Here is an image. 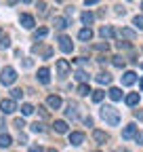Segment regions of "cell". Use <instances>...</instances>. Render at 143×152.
I'll use <instances>...</instances> for the list:
<instances>
[{
  "instance_id": "ba28073f",
  "label": "cell",
  "mask_w": 143,
  "mask_h": 152,
  "mask_svg": "<svg viewBox=\"0 0 143 152\" xmlns=\"http://www.w3.org/2000/svg\"><path fill=\"white\" fill-rule=\"evenodd\" d=\"M82 142H84V133H80V131L69 133V144H72V146H80Z\"/></svg>"
},
{
  "instance_id": "3957f363",
  "label": "cell",
  "mask_w": 143,
  "mask_h": 152,
  "mask_svg": "<svg viewBox=\"0 0 143 152\" xmlns=\"http://www.w3.org/2000/svg\"><path fill=\"white\" fill-rule=\"evenodd\" d=\"M59 49L63 53H72V51H74V42H72L69 36H59Z\"/></svg>"
},
{
  "instance_id": "ffe728a7",
  "label": "cell",
  "mask_w": 143,
  "mask_h": 152,
  "mask_svg": "<svg viewBox=\"0 0 143 152\" xmlns=\"http://www.w3.org/2000/svg\"><path fill=\"white\" fill-rule=\"evenodd\" d=\"M11 144H13V140L9 133H0V148H9Z\"/></svg>"
},
{
  "instance_id": "2e32d148",
  "label": "cell",
  "mask_w": 143,
  "mask_h": 152,
  "mask_svg": "<svg viewBox=\"0 0 143 152\" xmlns=\"http://www.w3.org/2000/svg\"><path fill=\"white\" fill-rule=\"evenodd\" d=\"M139 99H141V97H139V93H129L124 102H126V106H137V104H139Z\"/></svg>"
},
{
  "instance_id": "ee69618b",
  "label": "cell",
  "mask_w": 143,
  "mask_h": 152,
  "mask_svg": "<svg viewBox=\"0 0 143 152\" xmlns=\"http://www.w3.org/2000/svg\"><path fill=\"white\" fill-rule=\"evenodd\" d=\"M2 125H4V118H0V129H2Z\"/></svg>"
},
{
  "instance_id": "277c9868",
  "label": "cell",
  "mask_w": 143,
  "mask_h": 152,
  "mask_svg": "<svg viewBox=\"0 0 143 152\" xmlns=\"http://www.w3.org/2000/svg\"><path fill=\"white\" fill-rule=\"evenodd\" d=\"M0 110H2V114H13L17 110L15 99H2V102H0Z\"/></svg>"
},
{
  "instance_id": "b9f144b4",
  "label": "cell",
  "mask_w": 143,
  "mask_h": 152,
  "mask_svg": "<svg viewBox=\"0 0 143 152\" xmlns=\"http://www.w3.org/2000/svg\"><path fill=\"white\" fill-rule=\"evenodd\" d=\"M19 142H27V135H25V133H19Z\"/></svg>"
},
{
  "instance_id": "8fae6325",
  "label": "cell",
  "mask_w": 143,
  "mask_h": 152,
  "mask_svg": "<svg viewBox=\"0 0 143 152\" xmlns=\"http://www.w3.org/2000/svg\"><path fill=\"white\" fill-rule=\"evenodd\" d=\"M135 80H137V74L135 72H124V76H122V85L124 87H131Z\"/></svg>"
},
{
  "instance_id": "6da1fadb",
  "label": "cell",
  "mask_w": 143,
  "mask_h": 152,
  "mask_svg": "<svg viewBox=\"0 0 143 152\" xmlns=\"http://www.w3.org/2000/svg\"><path fill=\"white\" fill-rule=\"evenodd\" d=\"M101 118L110 125V127H116L120 123V114H118V110L114 106H103L101 108Z\"/></svg>"
},
{
  "instance_id": "7dc6e473",
  "label": "cell",
  "mask_w": 143,
  "mask_h": 152,
  "mask_svg": "<svg viewBox=\"0 0 143 152\" xmlns=\"http://www.w3.org/2000/svg\"><path fill=\"white\" fill-rule=\"evenodd\" d=\"M141 13H143V2H141Z\"/></svg>"
},
{
  "instance_id": "f35d334b",
  "label": "cell",
  "mask_w": 143,
  "mask_h": 152,
  "mask_svg": "<svg viewBox=\"0 0 143 152\" xmlns=\"http://www.w3.org/2000/svg\"><path fill=\"white\" fill-rule=\"evenodd\" d=\"M30 152H44V150H42L40 146H32V148H30Z\"/></svg>"
},
{
  "instance_id": "44dd1931",
  "label": "cell",
  "mask_w": 143,
  "mask_h": 152,
  "mask_svg": "<svg viewBox=\"0 0 143 152\" xmlns=\"http://www.w3.org/2000/svg\"><path fill=\"white\" fill-rule=\"evenodd\" d=\"M67 26H69V21H67L65 17H55V28L57 30H65Z\"/></svg>"
},
{
  "instance_id": "e575fe53",
  "label": "cell",
  "mask_w": 143,
  "mask_h": 152,
  "mask_svg": "<svg viewBox=\"0 0 143 152\" xmlns=\"http://www.w3.org/2000/svg\"><path fill=\"white\" fill-rule=\"evenodd\" d=\"M15 127H17V129L21 131V129L25 127V121H23V118H15Z\"/></svg>"
},
{
  "instance_id": "8992f818",
  "label": "cell",
  "mask_w": 143,
  "mask_h": 152,
  "mask_svg": "<svg viewBox=\"0 0 143 152\" xmlns=\"http://www.w3.org/2000/svg\"><path fill=\"white\" fill-rule=\"evenodd\" d=\"M19 21H21V26H23L25 30H32V28L36 26V23H34V17H32V15H27V13H23V15L19 17Z\"/></svg>"
},
{
  "instance_id": "52a82bcc",
  "label": "cell",
  "mask_w": 143,
  "mask_h": 152,
  "mask_svg": "<svg viewBox=\"0 0 143 152\" xmlns=\"http://www.w3.org/2000/svg\"><path fill=\"white\" fill-rule=\"evenodd\" d=\"M57 74L59 76H67L69 74V64L65 59H57Z\"/></svg>"
},
{
  "instance_id": "4316f807",
  "label": "cell",
  "mask_w": 143,
  "mask_h": 152,
  "mask_svg": "<svg viewBox=\"0 0 143 152\" xmlns=\"http://www.w3.org/2000/svg\"><path fill=\"white\" fill-rule=\"evenodd\" d=\"M11 47V38L9 36H0V49H9Z\"/></svg>"
},
{
  "instance_id": "7a4b0ae2",
  "label": "cell",
  "mask_w": 143,
  "mask_h": 152,
  "mask_svg": "<svg viewBox=\"0 0 143 152\" xmlns=\"http://www.w3.org/2000/svg\"><path fill=\"white\" fill-rule=\"evenodd\" d=\"M15 80H17V70L11 68V66H6L2 70V74H0V83H2V85H13Z\"/></svg>"
},
{
  "instance_id": "5b68a950",
  "label": "cell",
  "mask_w": 143,
  "mask_h": 152,
  "mask_svg": "<svg viewBox=\"0 0 143 152\" xmlns=\"http://www.w3.org/2000/svg\"><path fill=\"white\" fill-rule=\"evenodd\" d=\"M135 135H137V125H135V123H131V125L124 127V131H122V140H131V137H135Z\"/></svg>"
},
{
  "instance_id": "484cf974",
  "label": "cell",
  "mask_w": 143,
  "mask_h": 152,
  "mask_svg": "<svg viewBox=\"0 0 143 152\" xmlns=\"http://www.w3.org/2000/svg\"><path fill=\"white\" fill-rule=\"evenodd\" d=\"M103 97H105V93H103L101 89H97V91H93V102H97V104H99V102H101Z\"/></svg>"
},
{
  "instance_id": "9c48e42d",
  "label": "cell",
  "mask_w": 143,
  "mask_h": 152,
  "mask_svg": "<svg viewBox=\"0 0 143 152\" xmlns=\"http://www.w3.org/2000/svg\"><path fill=\"white\" fill-rule=\"evenodd\" d=\"M38 80H40L42 85H48V83H51V70H48V68H40V70H38Z\"/></svg>"
},
{
  "instance_id": "9a60e30c",
  "label": "cell",
  "mask_w": 143,
  "mask_h": 152,
  "mask_svg": "<svg viewBox=\"0 0 143 152\" xmlns=\"http://www.w3.org/2000/svg\"><path fill=\"white\" fill-rule=\"evenodd\" d=\"M116 34H118L120 38H129V40H133V38H135V32L129 30V28H122V30H118Z\"/></svg>"
},
{
  "instance_id": "30bf717a",
  "label": "cell",
  "mask_w": 143,
  "mask_h": 152,
  "mask_svg": "<svg viewBox=\"0 0 143 152\" xmlns=\"http://www.w3.org/2000/svg\"><path fill=\"white\" fill-rule=\"evenodd\" d=\"M46 104H48V108H53V110H59L63 102H61V97H59V95H48Z\"/></svg>"
},
{
  "instance_id": "5bb4252c",
  "label": "cell",
  "mask_w": 143,
  "mask_h": 152,
  "mask_svg": "<svg viewBox=\"0 0 143 152\" xmlns=\"http://www.w3.org/2000/svg\"><path fill=\"white\" fill-rule=\"evenodd\" d=\"M80 19H82V23H84V26H91V23L95 21V15H93L91 11H84V13L80 15Z\"/></svg>"
},
{
  "instance_id": "ab89813d",
  "label": "cell",
  "mask_w": 143,
  "mask_h": 152,
  "mask_svg": "<svg viewBox=\"0 0 143 152\" xmlns=\"http://www.w3.org/2000/svg\"><path fill=\"white\" fill-rule=\"evenodd\" d=\"M84 123H86L88 127H93V118H91V116H86V118H84Z\"/></svg>"
},
{
  "instance_id": "d6a6232c",
  "label": "cell",
  "mask_w": 143,
  "mask_h": 152,
  "mask_svg": "<svg viewBox=\"0 0 143 152\" xmlns=\"http://www.w3.org/2000/svg\"><path fill=\"white\" fill-rule=\"evenodd\" d=\"M32 131H34V133H42V131H44V125H42V123H34V125H32Z\"/></svg>"
},
{
  "instance_id": "603a6c76",
  "label": "cell",
  "mask_w": 143,
  "mask_h": 152,
  "mask_svg": "<svg viewBox=\"0 0 143 152\" xmlns=\"http://www.w3.org/2000/svg\"><path fill=\"white\" fill-rule=\"evenodd\" d=\"M34 110H36V108H34L32 104H23V106H21V114H23V116H30V114H34Z\"/></svg>"
},
{
  "instance_id": "d4e9b609",
  "label": "cell",
  "mask_w": 143,
  "mask_h": 152,
  "mask_svg": "<svg viewBox=\"0 0 143 152\" xmlns=\"http://www.w3.org/2000/svg\"><path fill=\"white\" fill-rule=\"evenodd\" d=\"M46 34H48V30H46V28H38V30L34 32V38H36V40H38V38H44Z\"/></svg>"
},
{
  "instance_id": "e0dca14e",
  "label": "cell",
  "mask_w": 143,
  "mask_h": 152,
  "mask_svg": "<svg viewBox=\"0 0 143 152\" xmlns=\"http://www.w3.org/2000/svg\"><path fill=\"white\" fill-rule=\"evenodd\" d=\"M93 137H95V142H99V144H105L107 142V133L105 131H93Z\"/></svg>"
},
{
  "instance_id": "bcb514c9",
  "label": "cell",
  "mask_w": 143,
  "mask_h": 152,
  "mask_svg": "<svg viewBox=\"0 0 143 152\" xmlns=\"http://www.w3.org/2000/svg\"><path fill=\"white\" fill-rule=\"evenodd\" d=\"M23 2H25V4H30V2H32V0H23Z\"/></svg>"
},
{
  "instance_id": "d6986e66",
  "label": "cell",
  "mask_w": 143,
  "mask_h": 152,
  "mask_svg": "<svg viewBox=\"0 0 143 152\" xmlns=\"http://www.w3.org/2000/svg\"><path fill=\"white\" fill-rule=\"evenodd\" d=\"M97 83L99 85H110L112 83V76L107 74V72H101V74H97Z\"/></svg>"
},
{
  "instance_id": "f546056e",
  "label": "cell",
  "mask_w": 143,
  "mask_h": 152,
  "mask_svg": "<svg viewBox=\"0 0 143 152\" xmlns=\"http://www.w3.org/2000/svg\"><path fill=\"white\" fill-rule=\"evenodd\" d=\"M133 26L139 28V30H143V15H137V17L133 19Z\"/></svg>"
},
{
  "instance_id": "c3c4849f",
  "label": "cell",
  "mask_w": 143,
  "mask_h": 152,
  "mask_svg": "<svg viewBox=\"0 0 143 152\" xmlns=\"http://www.w3.org/2000/svg\"><path fill=\"white\" fill-rule=\"evenodd\" d=\"M97 152H99V150H97Z\"/></svg>"
},
{
  "instance_id": "83f0119b",
  "label": "cell",
  "mask_w": 143,
  "mask_h": 152,
  "mask_svg": "<svg viewBox=\"0 0 143 152\" xmlns=\"http://www.w3.org/2000/svg\"><path fill=\"white\" fill-rule=\"evenodd\" d=\"M112 61H114V66H116V68H124V64H126V61H124V59H122V57H120V55H116V57H112Z\"/></svg>"
},
{
  "instance_id": "f1b7e54d",
  "label": "cell",
  "mask_w": 143,
  "mask_h": 152,
  "mask_svg": "<svg viewBox=\"0 0 143 152\" xmlns=\"http://www.w3.org/2000/svg\"><path fill=\"white\" fill-rule=\"evenodd\" d=\"M76 78H78L80 83H88V76H86V72H82V70H76Z\"/></svg>"
},
{
  "instance_id": "4fadbf2b",
  "label": "cell",
  "mask_w": 143,
  "mask_h": 152,
  "mask_svg": "<svg viewBox=\"0 0 143 152\" xmlns=\"http://www.w3.org/2000/svg\"><path fill=\"white\" fill-rule=\"evenodd\" d=\"M107 95H110V99H114V102H120L122 99V91L118 87H112L110 91H107Z\"/></svg>"
},
{
  "instance_id": "4dcf8cb0",
  "label": "cell",
  "mask_w": 143,
  "mask_h": 152,
  "mask_svg": "<svg viewBox=\"0 0 143 152\" xmlns=\"http://www.w3.org/2000/svg\"><path fill=\"white\" fill-rule=\"evenodd\" d=\"M65 114H67V118H76V106H67V110H65Z\"/></svg>"
},
{
  "instance_id": "8d00e7d4",
  "label": "cell",
  "mask_w": 143,
  "mask_h": 152,
  "mask_svg": "<svg viewBox=\"0 0 143 152\" xmlns=\"http://www.w3.org/2000/svg\"><path fill=\"white\" fill-rule=\"evenodd\" d=\"M84 4L86 7H95V4H99V0H84Z\"/></svg>"
},
{
  "instance_id": "d590c367",
  "label": "cell",
  "mask_w": 143,
  "mask_h": 152,
  "mask_svg": "<svg viewBox=\"0 0 143 152\" xmlns=\"http://www.w3.org/2000/svg\"><path fill=\"white\" fill-rule=\"evenodd\" d=\"M38 114L42 118H48V112H46V108H42V106H38Z\"/></svg>"
},
{
  "instance_id": "7bdbcfd3",
  "label": "cell",
  "mask_w": 143,
  "mask_h": 152,
  "mask_svg": "<svg viewBox=\"0 0 143 152\" xmlns=\"http://www.w3.org/2000/svg\"><path fill=\"white\" fill-rule=\"evenodd\" d=\"M6 2H9V4L13 7V4H17V2H19V0H6Z\"/></svg>"
},
{
  "instance_id": "cb8c5ba5",
  "label": "cell",
  "mask_w": 143,
  "mask_h": 152,
  "mask_svg": "<svg viewBox=\"0 0 143 152\" xmlns=\"http://www.w3.org/2000/svg\"><path fill=\"white\" fill-rule=\"evenodd\" d=\"M78 93H80V95H88V93H93V91H91V87H88V83H82V85L78 87Z\"/></svg>"
},
{
  "instance_id": "1f68e13d",
  "label": "cell",
  "mask_w": 143,
  "mask_h": 152,
  "mask_svg": "<svg viewBox=\"0 0 143 152\" xmlns=\"http://www.w3.org/2000/svg\"><path fill=\"white\" fill-rule=\"evenodd\" d=\"M21 95H23L21 89H13V91H11V99H21Z\"/></svg>"
},
{
  "instance_id": "60d3db41",
  "label": "cell",
  "mask_w": 143,
  "mask_h": 152,
  "mask_svg": "<svg viewBox=\"0 0 143 152\" xmlns=\"http://www.w3.org/2000/svg\"><path fill=\"white\" fill-rule=\"evenodd\" d=\"M118 49H129V42H118Z\"/></svg>"
},
{
  "instance_id": "7c38bea8",
  "label": "cell",
  "mask_w": 143,
  "mask_h": 152,
  "mask_svg": "<svg viewBox=\"0 0 143 152\" xmlns=\"http://www.w3.org/2000/svg\"><path fill=\"white\" fill-rule=\"evenodd\" d=\"M78 38H80V40H84V42H88V40L93 38V30H91V28L80 30V32H78Z\"/></svg>"
},
{
  "instance_id": "ac0fdd59",
  "label": "cell",
  "mask_w": 143,
  "mask_h": 152,
  "mask_svg": "<svg viewBox=\"0 0 143 152\" xmlns=\"http://www.w3.org/2000/svg\"><path fill=\"white\" fill-rule=\"evenodd\" d=\"M116 32H114V28H110V26H101L99 28V36H103V38H110V36H114Z\"/></svg>"
},
{
  "instance_id": "f6af8a7d",
  "label": "cell",
  "mask_w": 143,
  "mask_h": 152,
  "mask_svg": "<svg viewBox=\"0 0 143 152\" xmlns=\"http://www.w3.org/2000/svg\"><path fill=\"white\" fill-rule=\"evenodd\" d=\"M139 87H141V89H143V78H141V80H139Z\"/></svg>"
},
{
  "instance_id": "74e56055",
  "label": "cell",
  "mask_w": 143,
  "mask_h": 152,
  "mask_svg": "<svg viewBox=\"0 0 143 152\" xmlns=\"http://www.w3.org/2000/svg\"><path fill=\"white\" fill-rule=\"evenodd\" d=\"M135 142H137V144H143V133H137V135H135Z\"/></svg>"
},
{
  "instance_id": "7402d4cb",
  "label": "cell",
  "mask_w": 143,
  "mask_h": 152,
  "mask_svg": "<svg viewBox=\"0 0 143 152\" xmlns=\"http://www.w3.org/2000/svg\"><path fill=\"white\" fill-rule=\"evenodd\" d=\"M53 127H55L57 133H67V123H65V121H55V125H53Z\"/></svg>"
},
{
  "instance_id": "836d02e7",
  "label": "cell",
  "mask_w": 143,
  "mask_h": 152,
  "mask_svg": "<svg viewBox=\"0 0 143 152\" xmlns=\"http://www.w3.org/2000/svg\"><path fill=\"white\" fill-rule=\"evenodd\" d=\"M46 9H48V7H46V2H38V13H40V17H44V15H46Z\"/></svg>"
}]
</instances>
